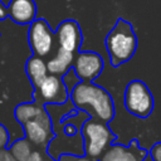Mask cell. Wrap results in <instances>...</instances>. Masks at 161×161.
<instances>
[{"mask_svg":"<svg viewBox=\"0 0 161 161\" xmlns=\"http://www.w3.org/2000/svg\"><path fill=\"white\" fill-rule=\"evenodd\" d=\"M69 98L77 109L86 111L89 117L109 123L114 117V103L112 96L94 82L80 80L69 93Z\"/></svg>","mask_w":161,"mask_h":161,"instance_id":"1","label":"cell"},{"mask_svg":"<svg viewBox=\"0 0 161 161\" xmlns=\"http://www.w3.org/2000/svg\"><path fill=\"white\" fill-rule=\"evenodd\" d=\"M55 40L58 43V48L64 50L77 53L83 42L82 30L79 24L73 19H67L62 21L55 30Z\"/></svg>","mask_w":161,"mask_h":161,"instance_id":"10","label":"cell"},{"mask_svg":"<svg viewBox=\"0 0 161 161\" xmlns=\"http://www.w3.org/2000/svg\"><path fill=\"white\" fill-rule=\"evenodd\" d=\"M74 54L75 53H72V52L64 50L62 48H58L55 55L47 62L48 73L49 74H55V75H59V77L65 74L68 72V69L72 68Z\"/></svg>","mask_w":161,"mask_h":161,"instance_id":"12","label":"cell"},{"mask_svg":"<svg viewBox=\"0 0 161 161\" xmlns=\"http://www.w3.org/2000/svg\"><path fill=\"white\" fill-rule=\"evenodd\" d=\"M83 138L84 155L98 160L103 151L113 142H116V135L108 127V123L97 118L89 117L84 121L80 128Z\"/></svg>","mask_w":161,"mask_h":161,"instance_id":"3","label":"cell"},{"mask_svg":"<svg viewBox=\"0 0 161 161\" xmlns=\"http://www.w3.org/2000/svg\"><path fill=\"white\" fill-rule=\"evenodd\" d=\"M8 16L18 24H30L36 16V5L34 0H10L6 8Z\"/></svg>","mask_w":161,"mask_h":161,"instance_id":"11","label":"cell"},{"mask_svg":"<svg viewBox=\"0 0 161 161\" xmlns=\"http://www.w3.org/2000/svg\"><path fill=\"white\" fill-rule=\"evenodd\" d=\"M150 155L152 156L153 161H161V142L155 143L150 150H148Z\"/></svg>","mask_w":161,"mask_h":161,"instance_id":"20","label":"cell"},{"mask_svg":"<svg viewBox=\"0 0 161 161\" xmlns=\"http://www.w3.org/2000/svg\"><path fill=\"white\" fill-rule=\"evenodd\" d=\"M28 40L33 54L44 58L54 48L55 34L44 19H34L29 26Z\"/></svg>","mask_w":161,"mask_h":161,"instance_id":"6","label":"cell"},{"mask_svg":"<svg viewBox=\"0 0 161 161\" xmlns=\"http://www.w3.org/2000/svg\"><path fill=\"white\" fill-rule=\"evenodd\" d=\"M104 44L112 67L117 68L128 62L137 49V36L132 24L118 18L112 30L107 34Z\"/></svg>","mask_w":161,"mask_h":161,"instance_id":"2","label":"cell"},{"mask_svg":"<svg viewBox=\"0 0 161 161\" xmlns=\"http://www.w3.org/2000/svg\"><path fill=\"white\" fill-rule=\"evenodd\" d=\"M62 79H63V82H64L65 87H67L68 93H70V91L74 88V86H75L77 83H79V82H80V79H79V78L77 77V74L74 73L73 68H69V69H68V72H67L65 74H63V75H62Z\"/></svg>","mask_w":161,"mask_h":161,"instance_id":"16","label":"cell"},{"mask_svg":"<svg viewBox=\"0 0 161 161\" xmlns=\"http://www.w3.org/2000/svg\"><path fill=\"white\" fill-rule=\"evenodd\" d=\"M0 161H16L8 147L0 148Z\"/></svg>","mask_w":161,"mask_h":161,"instance_id":"21","label":"cell"},{"mask_svg":"<svg viewBox=\"0 0 161 161\" xmlns=\"http://www.w3.org/2000/svg\"><path fill=\"white\" fill-rule=\"evenodd\" d=\"M155 101L151 91L140 79L131 80L125 89V107L128 113L138 118H147L153 111Z\"/></svg>","mask_w":161,"mask_h":161,"instance_id":"4","label":"cell"},{"mask_svg":"<svg viewBox=\"0 0 161 161\" xmlns=\"http://www.w3.org/2000/svg\"><path fill=\"white\" fill-rule=\"evenodd\" d=\"M21 126L25 137L33 143V146L38 147L39 150H47L49 141L54 137V132L50 116L45 108L36 117L26 121Z\"/></svg>","mask_w":161,"mask_h":161,"instance_id":"5","label":"cell"},{"mask_svg":"<svg viewBox=\"0 0 161 161\" xmlns=\"http://www.w3.org/2000/svg\"><path fill=\"white\" fill-rule=\"evenodd\" d=\"M34 101H38L43 104L55 103L62 104L69 98V93L67 87L62 79V77L55 74H49L43 79L36 89L33 93Z\"/></svg>","mask_w":161,"mask_h":161,"instance_id":"7","label":"cell"},{"mask_svg":"<svg viewBox=\"0 0 161 161\" xmlns=\"http://www.w3.org/2000/svg\"><path fill=\"white\" fill-rule=\"evenodd\" d=\"M28 161H57V160H54L52 156H49L45 150L36 148V150H33L31 151Z\"/></svg>","mask_w":161,"mask_h":161,"instance_id":"17","label":"cell"},{"mask_svg":"<svg viewBox=\"0 0 161 161\" xmlns=\"http://www.w3.org/2000/svg\"><path fill=\"white\" fill-rule=\"evenodd\" d=\"M142 161H153V158H152V156L150 155V152H147L146 153V156L143 157V160Z\"/></svg>","mask_w":161,"mask_h":161,"instance_id":"23","label":"cell"},{"mask_svg":"<svg viewBox=\"0 0 161 161\" xmlns=\"http://www.w3.org/2000/svg\"><path fill=\"white\" fill-rule=\"evenodd\" d=\"M5 16H8V13H6V8L3 5V3L0 1V20L4 19Z\"/></svg>","mask_w":161,"mask_h":161,"instance_id":"22","label":"cell"},{"mask_svg":"<svg viewBox=\"0 0 161 161\" xmlns=\"http://www.w3.org/2000/svg\"><path fill=\"white\" fill-rule=\"evenodd\" d=\"M103 58L96 52H80L74 54L72 68L77 77L84 82H93L103 70Z\"/></svg>","mask_w":161,"mask_h":161,"instance_id":"8","label":"cell"},{"mask_svg":"<svg viewBox=\"0 0 161 161\" xmlns=\"http://www.w3.org/2000/svg\"><path fill=\"white\" fill-rule=\"evenodd\" d=\"M148 150L140 146L136 138L125 146L119 143H111L103 153L99 156L98 161H142Z\"/></svg>","mask_w":161,"mask_h":161,"instance_id":"9","label":"cell"},{"mask_svg":"<svg viewBox=\"0 0 161 161\" xmlns=\"http://www.w3.org/2000/svg\"><path fill=\"white\" fill-rule=\"evenodd\" d=\"M25 70L26 74L34 87V89H36L39 87V84L43 82V79L48 75V69H47V62L38 55H31L25 64Z\"/></svg>","mask_w":161,"mask_h":161,"instance_id":"13","label":"cell"},{"mask_svg":"<svg viewBox=\"0 0 161 161\" xmlns=\"http://www.w3.org/2000/svg\"><path fill=\"white\" fill-rule=\"evenodd\" d=\"M43 111H44V104L38 101H33V102H28V103H20L19 106H16V108L14 111V116H15L16 121L20 125H23L26 121L36 117Z\"/></svg>","mask_w":161,"mask_h":161,"instance_id":"14","label":"cell"},{"mask_svg":"<svg viewBox=\"0 0 161 161\" xmlns=\"http://www.w3.org/2000/svg\"><path fill=\"white\" fill-rule=\"evenodd\" d=\"M9 141H10V135L8 128L0 123V148L8 147L9 146Z\"/></svg>","mask_w":161,"mask_h":161,"instance_id":"19","label":"cell"},{"mask_svg":"<svg viewBox=\"0 0 161 161\" xmlns=\"http://www.w3.org/2000/svg\"><path fill=\"white\" fill-rule=\"evenodd\" d=\"M8 148L16 161H28L31 151L34 150V146L26 137H21L13 143H9Z\"/></svg>","mask_w":161,"mask_h":161,"instance_id":"15","label":"cell"},{"mask_svg":"<svg viewBox=\"0 0 161 161\" xmlns=\"http://www.w3.org/2000/svg\"><path fill=\"white\" fill-rule=\"evenodd\" d=\"M57 161H98L86 155H72V153H62Z\"/></svg>","mask_w":161,"mask_h":161,"instance_id":"18","label":"cell"}]
</instances>
